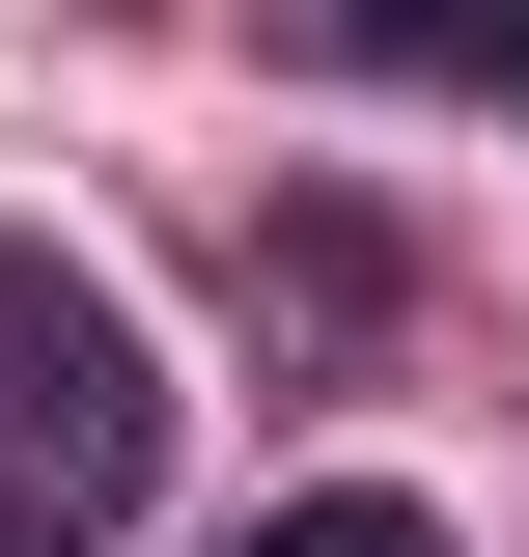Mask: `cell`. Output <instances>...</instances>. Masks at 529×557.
Wrapping results in <instances>:
<instances>
[{"label": "cell", "instance_id": "2", "mask_svg": "<svg viewBox=\"0 0 529 557\" xmlns=\"http://www.w3.org/2000/svg\"><path fill=\"white\" fill-rule=\"evenodd\" d=\"M362 28H391L418 84H529V0H362Z\"/></svg>", "mask_w": 529, "mask_h": 557}, {"label": "cell", "instance_id": "1", "mask_svg": "<svg viewBox=\"0 0 529 557\" xmlns=\"http://www.w3.org/2000/svg\"><path fill=\"white\" fill-rule=\"evenodd\" d=\"M139 474H168V362H139V307L0 223V557H112Z\"/></svg>", "mask_w": 529, "mask_h": 557}, {"label": "cell", "instance_id": "3", "mask_svg": "<svg viewBox=\"0 0 529 557\" xmlns=\"http://www.w3.org/2000/svg\"><path fill=\"white\" fill-rule=\"evenodd\" d=\"M251 557H446V502H391V474H334V502H279Z\"/></svg>", "mask_w": 529, "mask_h": 557}]
</instances>
